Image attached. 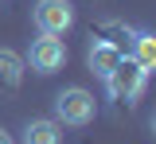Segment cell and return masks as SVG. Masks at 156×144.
Segmentation results:
<instances>
[{
	"label": "cell",
	"mask_w": 156,
	"mask_h": 144,
	"mask_svg": "<svg viewBox=\"0 0 156 144\" xmlns=\"http://www.w3.org/2000/svg\"><path fill=\"white\" fill-rule=\"evenodd\" d=\"M98 117V101L90 90L82 86H66L55 94V121L66 125V129H86V125Z\"/></svg>",
	"instance_id": "1"
},
{
	"label": "cell",
	"mask_w": 156,
	"mask_h": 144,
	"mask_svg": "<svg viewBox=\"0 0 156 144\" xmlns=\"http://www.w3.org/2000/svg\"><path fill=\"white\" fill-rule=\"evenodd\" d=\"M31 20H35L39 35H62L74 27V4L70 0H35Z\"/></svg>",
	"instance_id": "3"
},
{
	"label": "cell",
	"mask_w": 156,
	"mask_h": 144,
	"mask_svg": "<svg viewBox=\"0 0 156 144\" xmlns=\"http://www.w3.org/2000/svg\"><path fill=\"white\" fill-rule=\"evenodd\" d=\"M148 129H152V136H156V113H152V121H148Z\"/></svg>",
	"instance_id": "10"
},
{
	"label": "cell",
	"mask_w": 156,
	"mask_h": 144,
	"mask_svg": "<svg viewBox=\"0 0 156 144\" xmlns=\"http://www.w3.org/2000/svg\"><path fill=\"white\" fill-rule=\"evenodd\" d=\"M121 59H125V51H121L113 39H90V47H86V66H90V74L101 78V82H105V74H109Z\"/></svg>",
	"instance_id": "5"
},
{
	"label": "cell",
	"mask_w": 156,
	"mask_h": 144,
	"mask_svg": "<svg viewBox=\"0 0 156 144\" xmlns=\"http://www.w3.org/2000/svg\"><path fill=\"white\" fill-rule=\"evenodd\" d=\"M144 86H148V74H144L133 59H121L113 70L105 74V90H109L113 101H129V105H133L136 98L144 94Z\"/></svg>",
	"instance_id": "2"
},
{
	"label": "cell",
	"mask_w": 156,
	"mask_h": 144,
	"mask_svg": "<svg viewBox=\"0 0 156 144\" xmlns=\"http://www.w3.org/2000/svg\"><path fill=\"white\" fill-rule=\"evenodd\" d=\"M23 74H27L23 55H16L12 47H0V94H16L23 86Z\"/></svg>",
	"instance_id": "7"
},
{
	"label": "cell",
	"mask_w": 156,
	"mask_h": 144,
	"mask_svg": "<svg viewBox=\"0 0 156 144\" xmlns=\"http://www.w3.org/2000/svg\"><path fill=\"white\" fill-rule=\"evenodd\" d=\"M23 62H27L35 74H55V70L66 66V47H62L58 35H39V39H31Z\"/></svg>",
	"instance_id": "4"
},
{
	"label": "cell",
	"mask_w": 156,
	"mask_h": 144,
	"mask_svg": "<svg viewBox=\"0 0 156 144\" xmlns=\"http://www.w3.org/2000/svg\"><path fill=\"white\" fill-rule=\"evenodd\" d=\"M129 47H133V55H129V59H133L144 74H156V31L136 27L133 35H129Z\"/></svg>",
	"instance_id": "8"
},
{
	"label": "cell",
	"mask_w": 156,
	"mask_h": 144,
	"mask_svg": "<svg viewBox=\"0 0 156 144\" xmlns=\"http://www.w3.org/2000/svg\"><path fill=\"white\" fill-rule=\"evenodd\" d=\"M0 144H16V140H12V132H4V129H0Z\"/></svg>",
	"instance_id": "9"
},
{
	"label": "cell",
	"mask_w": 156,
	"mask_h": 144,
	"mask_svg": "<svg viewBox=\"0 0 156 144\" xmlns=\"http://www.w3.org/2000/svg\"><path fill=\"white\" fill-rule=\"evenodd\" d=\"M20 144H62V125L55 117H31L20 129Z\"/></svg>",
	"instance_id": "6"
}]
</instances>
